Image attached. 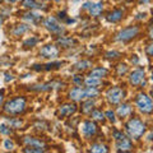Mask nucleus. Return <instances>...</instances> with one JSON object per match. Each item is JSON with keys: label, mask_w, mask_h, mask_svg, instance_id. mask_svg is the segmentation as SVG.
I'll return each mask as SVG.
<instances>
[{"label": "nucleus", "mask_w": 153, "mask_h": 153, "mask_svg": "<svg viewBox=\"0 0 153 153\" xmlns=\"http://www.w3.org/2000/svg\"><path fill=\"white\" fill-rule=\"evenodd\" d=\"M124 96H125V92L123 91V88H120V87H112V88H110L107 91L106 98H107V101L111 105H117L124 98Z\"/></svg>", "instance_id": "4"}, {"label": "nucleus", "mask_w": 153, "mask_h": 153, "mask_svg": "<svg viewBox=\"0 0 153 153\" xmlns=\"http://www.w3.org/2000/svg\"><path fill=\"white\" fill-rule=\"evenodd\" d=\"M151 0H139V4L142 5V4H147V3H149Z\"/></svg>", "instance_id": "45"}, {"label": "nucleus", "mask_w": 153, "mask_h": 153, "mask_svg": "<svg viewBox=\"0 0 153 153\" xmlns=\"http://www.w3.org/2000/svg\"><path fill=\"white\" fill-rule=\"evenodd\" d=\"M9 1H10V3H16L17 0H9Z\"/></svg>", "instance_id": "49"}, {"label": "nucleus", "mask_w": 153, "mask_h": 153, "mask_svg": "<svg viewBox=\"0 0 153 153\" xmlns=\"http://www.w3.org/2000/svg\"><path fill=\"white\" fill-rule=\"evenodd\" d=\"M107 74H108V70L106 68H94V69L91 70L88 76H93V78L101 79V78H103V76H106Z\"/></svg>", "instance_id": "16"}, {"label": "nucleus", "mask_w": 153, "mask_h": 153, "mask_svg": "<svg viewBox=\"0 0 153 153\" xmlns=\"http://www.w3.org/2000/svg\"><path fill=\"white\" fill-rule=\"evenodd\" d=\"M91 4H92V3H84L83 4V9H88L91 7Z\"/></svg>", "instance_id": "43"}, {"label": "nucleus", "mask_w": 153, "mask_h": 153, "mask_svg": "<svg viewBox=\"0 0 153 153\" xmlns=\"http://www.w3.org/2000/svg\"><path fill=\"white\" fill-rule=\"evenodd\" d=\"M37 42H38V38H37V37H31V38H28V40H26L23 45H25V46H28V47H30V46L32 47V46H35Z\"/></svg>", "instance_id": "30"}, {"label": "nucleus", "mask_w": 153, "mask_h": 153, "mask_svg": "<svg viewBox=\"0 0 153 153\" xmlns=\"http://www.w3.org/2000/svg\"><path fill=\"white\" fill-rule=\"evenodd\" d=\"M116 112L119 115V117H125L131 112V106L129 103H123V105H120V106L117 107Z\"/></svg>", "instance_id": "18"}, {"label": "nucleus", "mask_w": 153, "mask_h": 153, "mask_svg": "<svg viewBox=\"0 0 153 153\" xmlns=\"http://www.w3.org/2000/svg\"><path fill=\"white\" fill-rule=\"evenodd\" d=\"M146 52H147V55L153 56V44H151V45H148V46H147Z\"/></svg>", "instance_id": "38"}, {"label": "nucleus", "mask_w": 153, "mask_h": 153, "mask_svg": "<svg viewBox=\"0 0 153 153\" xmlns=\"http://www.w3.org/2000/svg\"><path fill=\"white\" fill-rule=\"evenodd\" d=\"M3 100H4V93H3V91H0V105L3 103Z\"/></svg>", "instance_id": "42"}, {"label": "nucleus", "mask_w": 153, "mask_h": 153, "mask_svg": "<svg viewBox=\"0 0 153 153\" xmlns=\"http://www.w3.org/2000/svg\"><path fill=\"white\" fill-rule=\"evenodd\" d=\"M69 96L70 100H73V101H82L84 100V89L82 87H74L70 91Z\"/></svg>", "instance_id": "13"}, {"label": "nucleus", "mask_w": 153, "mask_h": 153, "mask_svg": "<svg viewBox=\"0 0 153 153\" xmlns=\"http://www.w3.org/2000/svg\"><path fill=\"white\" fill-rule=\"evenodd\" d=\"M129 82L133 85H146L144 82V69H137L129 76Z\"/></svg>", "instance_id": "7"}, {"label": "nucleus", "mask_w": 153, "mask_h": 153, "mask_svg": "<svg viewBox=\"0 0 153 153\" xmlns=\"http://www.w3.org/2000/svg\"><path fill=\"white\" fill-rule=\"evenodd\" d=\"M26 98L25 97H16L4 105V111L10 115H19L26 110Z\"/></svg>", "instance_id": "2"}, {"label": "nucleus", "mask_w": 153, "mask_h": 153, "mask_svg": "<svg viewBox=\"0 0 153 153\" xmlns=\"http://www.w3.org/2000/svg\"><path fill=\"white\" fill-rule=\"evenodd\" d=\"M44 26L49 30L51 33H56V35H61L65 30L64 27L57 22V19L54 17H47L45 21H44Z\"/></svg>", "instance_id": "6"}, {"label": "nucleus", "mask_w": 153, "mask_h": 153, "mask_svg": "<svg viewBox=\"0 0 153 153\" xmlns=\"http://www.w3.org/2000/svg\"><path fill=\"white\" fill-rule=\"evenodd\" d=\"M91 116H92L93 120H97V121L105 120V114L101 111V110H93V111H91Z\"/></svg>", "instance_id": "26"}, {"label": "nucleus", "mask_w": 153, "mask_h": 153, "mask_svg": "<svg viewBox=\"0 0 153 153\" xmlns=\"http://www.w3.org/2000/svg\"><path fill=\"white\" fill-rule=\"evenodd\" d=\"M8 124L12 128H21L22 126V120H19V119H9Z\"/></svg>", "instance_id": "29"}, {"label": "nucleus", "mask_w": 153, "mask_h": 153, "mask_svg": "<svg viewBox=\"0 0 153 153\" xmlns=\"http://www.w3.org/2000/svg\"><path fill=\"white\" fill-rule=\"evenodd\" d=\"M94 105H96L94 100H92V98H88V101L83 102V105H82V111H83L84 114H88V112H91V111H92V108L94 107Z\"/></svg>", "instance_id": "22"}, {"label": "nucleus", "mask_w": 153, "mask_h": 153, "mask_svg": "<svg viewBox=\"0 0 153 153\" xmlns=\"http://www.w3.org/2000/svg\"><path fill=\"white\" fill-rule=\"evenodd\" d=\"M135 105L143 114L153 112V101L152 98L146 93H139L135 97Z\"/></svg>", "instance_id": "3"}, {"label": "nucleus", "mask_w": 153, "mask_h": 153, "mask_svg": "<svg viewBox=\"0 0 153 153\" xmlns=\"http://www.w3.org/2000/svg\"><path fill=\"white\" fill-rule=\"evenodd\" d=\"M125 131L131 139H139V138L146 133V125L139 119L133 117L125 124Z\"/></svg>", "instance_id": "1"}, {"label": "nucleus", "mask_w": 153, "mask_h": 153, "mask_svg": "<svg viewBox=\"0 0 153 153\" xmlns=\"http://www.w3.org/2000/svg\"><path fill=\"white\" fill-rule=\"evenodd\" d=\"M131 63H133V64H138V63H139V59H138V56H137V55H133V57H131Z\"/></svg>", "instance_id": "40"}, {"label": "nucleus", "mask_w": 153, "mask_h": 153, "mask_svg": "<svg viewBox=\"0 0 153 153\" xmlns=\"http://www.w3.org/2000/svg\"><path fill=\"white\" fill-rule=\"evenodd\" d=\"M42 1H49V0H42Z\"/></svg>", "instance_id": "53"}, {"label": "nucleus", "mask_w": 153, "mask_h": 153, "mask_svg": "<svg viewBox=\"0 0 153 153\" xmlns=\"http://www.w3.org/2000/svg\"><path fill=\"white\" fill-rule=\"evenodd\" d=\"M40 55L44 56V57H49V59H51V57H56L57 55H59V50H57L56 46H54V45H45L40 50Z\"/></svg>", "instance_id": "9"}, {"label": "nucleus", "mask_w": 153, "mask_h": 153, "mask_svg": "<svg viewBox=\"0 0 153 153\" xmlns=\"http://www.w3.org/2000/svg\"><path fill=\"white\" fill-rule=\"evenodd\" d=\"M148 36H149V38H152V40H153V28H151V30H149V35H148Z\"/></svg>", "instance_id": "46"}, {"label": "nucleus", "mask_w": 153, "mask_h": 153, "mask_svg": "<svg viewBox=\"0 0 153 153\" xmlns=\"http://www.w3.org/2000/svg\"><path fill=\"white\" fill-rule=\"evenodd\" d=\"M105 117H107L108 120L111 121L112 124H114L115 121H116V119H115V114L111 111V110H108V111H106V112H105Z\"/></svg>", "instance_id": "32"}, {"label": "nucleus", "mask_w": 153, "mask_h": 153, "mask_svg": "<svg viewBox=\"0 0 153 153\" xmlns=\"http://www.w3.org/2000/svg\"><path fill=\"white\" fill-rule=\"evenodd\" d=\"M22 7H25L27 9H37V8H41V5L36 1V0H23V1H22Z\"/></svg>", "instance_id": "24"}, {"label": "nucleus", "mask_w": 153, "mask_h": 153, "mask_svg": "<svg viewBox=\"0 0 153 153\" xmlns=\"http://www.w3.org/2000/svg\"><path fill=\"white\" fill-rule=\"evenodd\" d=\"M82 131L84 134L85 138H91L93 137L96 133H97V126L93 121H89V120H85L82 124Z\"/></svg>", "instance_id": "8"}, {"label": "nucleus", "mask_w": 153, "mask_h": 153, "mask_svg": "<svg viewBox=\"0 0 153 153\" xmlns=\"http://www.w3.org/2000/svg\"><path fill=\"white\" fill-rule=\"evenodd\" d=\"M65 17H66V16H65V12H60V13H59V18H60V19H61V18L64 19Z\"/></svg>", "instance_id": "44"}, {"label": "nucleus", "mask_w": 153, "mask_h": 153, "mask_svg": "<svg viewBox=\"0 0 153 153\" xmlns=\"http://www.w3.org/2000/svg\"><path fill=\"white\" fill-rule=\"evenodd\" d=\"M1 1H3V0H0V3H1Z\"/></svg>", "instance_id": "54"}, {"label": "nucleus", "mask_w": 153, "mask_h": 153, "mask_svg": "<svg viewBox=\"0 0 153 153\" xmlns=\"http://www.w3.org/2000/svg\"><path fill=\"white\" fill-rule=\"evenodd\" d=\"M89 151L94 152V153H106V152H108V148L105 144H101V143H94V144L91 146Z\"/></svg>", "instance_id": "19"}, {"label": "nucleus", "mask_w": 153, "mask_h": 153, "mask_svg": "<svg viewBox=\"0 0 153 153\" xmlns=\"http://www.w3.org/2000/svg\"><path fill=\"white\" fill-rule=\"evenodd\" d=\"M151 79H152V82H153V75H152V76H151Z\"/></svg>", "instance_id": "52"}, {"label": "nucleus", "mask_w": 153, "mask_h": 153, "mask_svg": "<svg viewBox=\"0 0 153 153\" xmlns=\"http://www.w3.org/2000/svg\"><path fill=\"white\" fill-rule=\"evenodd\" d=\"M4 148H5V149H13V148H14V143L10 139H7L5 142H4Z\"/></svg>", "instance_id": "36"}, {"label": "nucleus", "mask_w": 153, "mask_h": 153, "mask_svg": "<svg viewBox=\"0 0 153 153\" xmlns=\"http://www.w3.org/2000/svg\"><path fill=\"white\" fill-rule=\"evenodd\" d=\"M98 96V89L97 87H87L84 88V98H93Z\"/></svg>", "instance_id": "21"}, {"label": "nucleus", "mask_w": 153, "mask_h": 153, "mask_svg": "<svg viewBox=\"0 0 153 153\" xmlns=\"http://www.w3.org/2000/svg\"><path fill=\"white\" fill-rule=\"evenodd\" d=\"M23 142L26 143L27 146H31V147H40V148H45V143L36 139V138L33 137H25V139H23Z\"/></svg>", "instance_id": "17"}, {"label": "nucleus", "mask_w": 153, "mask_h": 153, "mask_svg": "<svg viewBox=\"0 0 153 153\" xmlns=\"http://www.w3.org/2000/svg\"><path fill=\"white\" fill-rule=\"evenodd\" d=\"M138 16H139V17H137V18H144V17H146V14L143 13V14H138Z\"/></svg>", "instance_id": "47"}, {"label": "nucleus", "mask_w": 153, "mask_h": 153, "mask_svg": "<svg viewBox=\"0 0 153 153\" xmlns=\"http://www.w3.org/2000/svg\"><path fill=\"white\" fill-rule=\"evenodd\" d=\"M23 152H31V153H42L45 152V148H40V147H27L23 149Z\"/></svg>", "instance_id": "28"}, {"label": "nucleus", "mask_w": 153, "mask_h": 153, "mask_svg": "<svg viewBox=\"0 0 153 153\" xmlns=\"http://www.w3.org/2000/svg\"><path fill=\"white\" fill-rule=\"evenodd\" d=\"M103 10V3L102 1H98V3H92L91 4V7L88 8V12L92 17H97L101 14V12Z\"/></svg>", "instance_id": "15"}, {"label": "nucleus", "mask_w": 153, "mask_h": 153, "mask_svg": "<svg viewBox=\"0 0 153 153\" xmlns=\"http://www.w3.org/2000/svg\"><path fill=\"white\" fill-rule=\"evenodd\" d=\"M138 33H139V28L137 26H133V27H128L125 30L120 31L115 37V40L116 41H129L131 40V38L135 37Z\"/></svg>", "instance_id": "5"}, {"label": "nucleus", "mask_w": 153, "mask_h": 153, "mask_svg": "<svg viewBox=\"0 0 153 153\" xmlns=\"http://www.w3.org/2000/svg\"><path fill=\"white\" fill-rule=\"evenodd\" d=\"M9 80H13V75L9 74V73H7V74H5V82H9Z\"/></svg>", "instance_id": "41"}, {"label": "nucleus", "mask_w": 153, "mask_h": 153, "mask_svg": "<svg viewBox=\"0 0 153 153\" xmlns=\"http://www.w3.org/2000/svg\"><path fill=\"white\" fill-rule=\"evenodd\" d=\"M0 134H5V135H9V134H12V129L4 125V124H0Z\"/></svg>", "instance_id": "31"}, {"label": "nucleus", "mask_w": 153, "mask_h": 153, "mask_svg": "<svg viewBox=\"0 0 153 153\" xmlns=\"http://www.w3.org/2000/svg\"><path fill=\"white\" fill-rule=\"evenodd\" d=\"M84 83L87 84V87H97V85L101 84V80H100L98 78H93V76H88V78L84 80Z\"/></svg>", "instance_id": "27"}, {"label": "nucleus", "mask_w": 153, "mask_h": 153, "mask_svg": "<svg viewBox=\"0 0 153 153\" xmlns=\"http://www.w3.org/2000/svg\"><path fill=\"white\" fill-rule=\"evenodd\" d=\"M1 25H3V19L0 18V27H1Z\"/></svg>", "instance_id": "48"}, {"label": "nucleus", "mask_w": 153, "mask_h": 153, "mask_svg": "<svg viewBox=\"0 0 153 153\" xmlns=\"http://www.w3.org/2000/svg\"><path fill=\"white\" fill-rule=\"evenodd\" d=\"M76 111V105L75 103H64L59 108L60 116H70Z\"/></svg>", "instance_id": "10"}, {"label": "nucleus", "mask_w": 153, "mask_h": 153, "mask_svg": "<svg viewBox=\"0 0 153 153\" xmlns=\"http://www.w3.org/2000/svg\"><path fill=\"white\" fill-rule=\"evenodd\" d=\"M112 135H114V138L115 139H121V138H125V135L123 134V131H119V130H114L112 131Z\"/></svg>", "instance_id": "35"}, {"label": "nucleus", "mask_w": 153, "mask_h": 153, "mask_svg": "<svg viewBox=\"0 0 153 153\" xmlns=\"http://www.w3.org/2000/svg\"><path fill=\"white\" fill-rule=\"evenodd\" d=\"M151 94H152V97H153V88H152V91H151Z\"/></svg>", "instance_id": "51"}, {"label": "nucleus", "mask_w": 153, "mask_h": 153, "mask_svg": "<svg viewBox=\"0 0 153 153\" xmlns=\"http://www.w3.org/2000/svg\"><path fill=\"white\" fill-rule=\"evenodd\" d=\"M75 40H73V38H70V37H60L59 40H57V44L61 45L63 47H70L71 45H74L75 44Z\"/></svg>", "instance_id": "20"}, {"label": "nucleus", "mask_w": 153, "mask_h": 153, "mask_svg": "<svg viewBox=\"0 0 153 153\" xmlns=\"http://www.w3.org/2000/svg\"><path fill=\"white\" fill-rule=\"evenodd\" d=\"M61 65V63H50V64H46L44 65L45 66V70H51V69H54V68H59V66Z\"/></svg>", "instance_id": "34"}, {"label": "nucleus", "mask_w": 153, "mask_h": 153, "mask_svg": "<svg viewBox=\"0 0 153 153\" xmlns=\"http://www.w3.org/2000/svg\"><path fill=\"white\" fill-rule=\"evenodd\" d=\"M28 30H30V26L28 25H18L13 30V35L14 36H21V35H23V33H26Z\"/></svg>", "instance_id": "23"}, {"label": "nucleus", "mask_w": 153, "mask_h": 153, "mask_svg": "<svg viewBox=\"0 0 153 153\" xmlns=\"http://www.w3.org/2000/svg\"><path fill=\"white\" fill-rule=\"evenodd\" d=\"M116 148H117V151H123V152H125V151H130L131 149V142L129 138H121V139H117L116 140Z\"/></svg>", "instance_id": "11"}, {"label": "nucleus", "mask_w": 153, "mask_h": 153, "mask_svg": "<svg viewBox=\"0 0 153 153\" xmlns=\"http://www.w3.org/2000/svg\"><path fill=\"white\" fill-rule=\"evenodd\" d=\"M149 139H153V134H151V135H149Z\"/></svg>", "instance_id": "50"}, {"label": "nucleus", "mask_w": 153, "mask_h": 153, "mask_svg": "<svg viewBox=\"0 0 153 153\" xmlns=\"http://www.w3.org/2000/svg\"><path fill=\"white\" fill-rule=\"evenodd\" d=\"M128 71V66L125 64H120L117 66V74L119 75H123V74H125Z\"/></svg>", "instance_id": "33"}, {"label": "nucleus", "mask_w": 153, "mask_h": 153, "mask_svg": "<svg viewBox=\"0 0 153 153\" xmlns=\"http://www.w3.org/2000/svg\"><path fill=\"white\" fill-rule=\"evenodd\" d=\"M89 66H92V63H91L89 60H82V61H79V63H76L74 65V69H76V70H85V69H88Z\"/></svg>", "instance_id": "25"}, {"label": "nucleus", "mask_w": 153, "mask_h": 153, "mask_svg": "<svg viewBox=\"0 0 153 153\" xmlns=\"http://www.w3.org/2000/svg\"><path fill=\"white\" fill-rule=\"evenodd\" d=\"M119 56H120V54L117 51H108L106 54V57H108V59H114V57H119Z\"/></svg>", "instance_id": "37"}, {"label": "nucleus", "mask_w": 153, "mask_h": 153, "mask_svg": "<svg viewBox=\"0 0 153 153\" xmlns=\"http://www.w3.org/2000/svg\"><path fill=\"white\" fill-rule=\"evenodd\" d=\"M123 18H124V10L123 9H115V10H112L111 13H108L107 21L111 22V23H116V22H120Z\"/></svg>", "instance_id": "12"}, {"label": "nucleus", "mask_w": 153, "mask_h": 153, "mask_svg": "<svg viewBox=\"0 0 153 153\" xmlns=\"http://www.w3.org/2000/svg\"><path fill=\"white\" fill-rule=\"evenodd\" d=\"M42 19V16L38 13H33V12H30V13H26L23 16V21H27L30 23H33V25H38Z\"/></svg>", "instance_id": "14"}, {"label": "nucleus", "mask_w": 153, "mask_h": 153, "mask_svg": "<svg viewBox=\"0 0 153 153\" xmlns=\"http://www.w3.org/2000/svg\"><path fill=\"white\" fill-rule=\"evenodd\" d=\"M73 82L76 83V84H78V83H82V76L75 75V76H74V79H73Z\"/></svg>", "instance_id": "39"}]
</instances>
